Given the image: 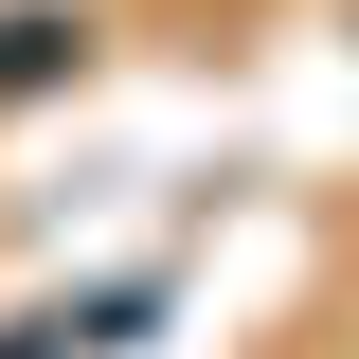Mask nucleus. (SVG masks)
Masks as SVG:
<instances>
[{"instance_id":"f257e3e1","label":"nucleus","mask_w":359,"mask_h":359,"mask_svg":"<svg viewBox=\"0 0 359 359\" xmlns=\"http://www.w3.org/2000/svg\"><path fill=\"white\" fill-rule=\"evenodd\" d=\"M54 72H90V18L18 0V18H0V108H18V90H54Z\"/></svg>"}]
</instances>
